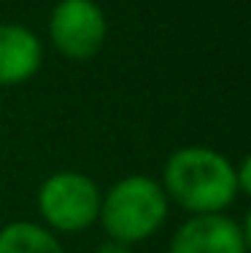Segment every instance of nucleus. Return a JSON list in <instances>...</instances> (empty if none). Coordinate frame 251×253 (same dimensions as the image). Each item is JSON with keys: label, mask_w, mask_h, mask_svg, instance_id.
<instances>
[{"label": "nucleus", "mask_w": 251, "mask_h": 253, "mask_svg": "<svg viewBox=\"0 0 251 253\" xmlns=\"http://www.w3.org/2000/svg\"><path fill=\"white\" fill-rule=\"evenodd\" d=\"M108 22L95 0H59L49 16V41L62 57L84 62L103 49Z\"/></svg>", "instance_id": "obj_4"}, {"label": "nucleus", "mask_w": 251, "mask_h": 253, "mask_svg": "<svg viewBox=\"0 0 251 253\" xmlns=\"http://www.w3.org/2000/svg\"><path fill=\"white\" fill-rule=\"evenodd\" d=\"M249 232L224 213H195L176 229L170 253H246Z\"/></svg>", "instance_id": "obj_5"}, {"label": "nucleus", "mask_w": 251, "mask_h": 253, "mask_svg": "<svg viewBox=\"0 0 251 253\" xmlns=\"http://www.w3.org/2000/svg\"><path fill=\"white\" fill-rule=\"evenodd\" d=\"M235 180H238V191L249 194L251 191V159L249 156H243L241 165H235Z\"/></svg>", "instance_id": "obj_8"}, {"label": "nucleus", "mask_w": 251, "mask_h": 253, "mask_svg": "<svg viewBox=\"0 0 251 253\" xmlns=\"http://www.w3.org/2000/svg\"><path fill=\"white\" fill-rule=\"evenodd\" d=\"M167 218V194L162 183L149 175H127L111 186L100 200V215L108 240L143 243L154 237Z\"/></svg>", "instance_id": "obj_2"}, {"label": "nucleus", "mask_w": 251, "mask_h": 253, "mask_svg": "<svg viewBox=\"0 0 251 253\" xmlns=\"http://www.w3.org/2000/svg\"><path fill=\"white\" fill-rule=\"evenodd\" d=\"M95 253H133V251H130V245H124V243H113V240H108V243H103Z\"/></svg>", "instance_id": "obj_9"}, {"label": "nucleus", "mask_w": 251, "mask_h": 253, "mask_svg": "<svg viewBox=\"0 0 251 253\" xmlns=\"http://www.w3.org/2000/svg\"><path fill=\"white\" fill-rule=\"evenodd\" d=\"M100 189L89 175L73 170L54 172L38 189L41 218L49 224V232L76 234L84 232L100 215Z\"/></svg>", "instance_id": "obj_3"}, {"label": "nucleus", "mask_w": 251, "mask_h": 253, "mask_svg": "<svg viewBox=\"0 0 251 253\" xmlns=\"http://www.w3.org/2000/svg\"><path fill=\"white\" fill-rule=\"evenodd\" d=\"M0 253H65L54 232L33 221H11L0 229Z\"/></svg>", "instance_id": "obj_7"}, {"label": "nucleus", "mask_w": 251, "mask_h": 253, "mask_svg": "<svg viewBox=\"0 0 251 253\" xmlns=\"http://www.w3.org/2000/svg\"><path fill=\"white\" fill-rule=\"evenodd\" d=\"M162 189L167 200L178 202L189 213H222L241 194L235 165L205 146H187L167 156Z\"/></svg>", "instance_id": "obj_1"}, {"label": "nucleus", "mask_w": 251, "mask_h": 253, "mask_svg": "<svg viewBox=\"0 0 251 253\" xmlns=\"http://www.w3.org/2000/svg\"><path fill=\"white\" fill-rule=\"evenodd\" d=\"M44 46L25 25L0 22V86H19L41 70Z\"/></svg>", "instance_id": "obj_6"}]
</instances>
